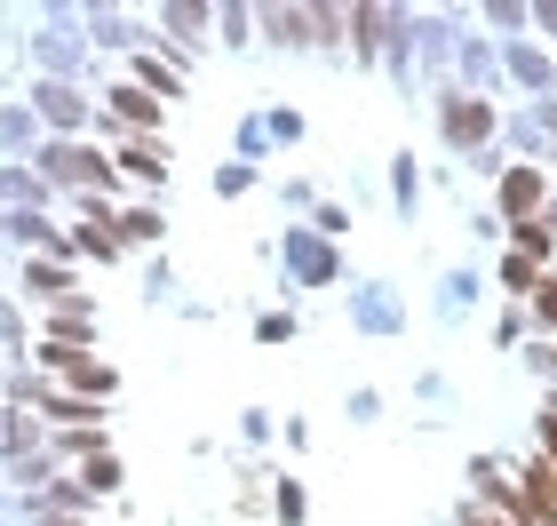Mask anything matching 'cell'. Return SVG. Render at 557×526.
Returning <instances> with one entry per match:
<instances>
[{
	"label": "cell",
	"mask_w": 557,
	"mask_h": 526,
	"mask_svg": "<svg viewBox=\"0 0 557 526\" xmlns=\"http://www.w3.org/2000/svg\"><path fill=\"white\" fill-rule=\"evenodd\" d=\"M48 175H64V184H104V160L96 152H81V144H48Z\"/></svg>",
	"instance_id": "obj_1"
},
{
	"label": "cell",
	"mask_w": 557,
	"mask_h": 526,
	"mask_svg": "<svg viewBox=\"0 0 557 526\" xmlns=\"http://www.w3.org/2000/svg\"><path fill=\"white\" fill-rule=\"evenodd\" d=\"M40 359H48V367H57V375H72V383H88V391H112V375H104V367H96V359H88V351H72V343H48V351H40Z\"/></svg>",
	"instance_id": "obj_2"
},
{
	"label": "cell",
	"mask_w": 557,
	"mask_h": 526,
	"mask_svg": "<svg viewBox=\"0 0 557 526\" xmlns=\"http://www.w3.org/2000/svg\"><path fill=\"white\" fill-rule=\"evenodd\" d=\"M486 129H494V112H486V105H462V96L446 105V136H454V144H478Z\"/></svg>",
	"instance_id": "obj_3"
},
{
	"label": "cell",
	"mask_w": 557,
	"mask_h": 526,
	"mask_svg": "<svg viewBox=\"0 0 557 526\" xmlns=\"http://www.w3.org/2000/svg\"><path fill=\"white\" fill-rule=\"evenodd\" d=\"M534 199H542V175L534 168H518L510 184H502V208H510V216H534Z\"/></svg>",
	"instance_id": "obj_4"
},
{
	"label": "cell",
	"mask_w": 557,
	"mask_h": 526,
	"mask_svg": "<svg viewBox=\"0 0 557 526\" xmlns=\"http://www.w3.org/2000/svg\"><path fill=\"white\" fill-rule=\"evenodd\" d=\"M40 112L57 120V129H72V120H81V96L72 88H40Z\"/></svg>",
	"instance_id": "obj_5"
},
{
	"label": "cell",
	"mask_w": 557,
	"mask_h": 526,
	"mask_svg": "<svg viewBox=\"0 0 557 526\" xmlns=\"http://www.w3.org/2000/svg\"><path fill=\"white\" fill-rule=\"evenodd\" d=\"M287 256H295L302 280H326V271H335V264H326V247H311V240H287Z\"/></svg>",
	"instance_id": "obj_6"
},
{
	"label": "cell",
	"mask_w": 557,
	"mask_h": 526,
	"mask_svg": "<svg viewBox=\"0 0 557 526\" xmlns=\"http://www.w3.org/2000/svg\"><path fill=\"white\" fill-rule=\"evenodd\" d=\"M120 160H128V175H151V184H160V168H168V152H160V144H128Z\"/></svg>",
	"instance_id": "obj_7"
},
{
	"label": "cell",
	"mask_w": 557,
	"mask_h": 526,
	"mask_svg": "<svg viewBox=\"0 0 557 526\" xmlns=\"http://www.w3.org/2000/svg\"><path fill=\"white\" fill-rule=\"evenodd\" d=\"M120 223V240H160V216H144V208H128V216H112Z\"/></svg>",
	"instance_id": "obj_8"
},
{
	"label": "cell",
	"mask_w": 557,
	"mask_h": 526,
	"mask_svg": "<svg viewBox=\"0 0 557 526\" xmlns=\"http://www.w3.org/2000/svg\"><path fill=\"white\" fill-rule=\"evenodd\" d=\"M24 288H40V295H64L72 280H64V271H57V264H33V271H24Z\"/></svg>",
	"instance_id": "obj_9"
},
{
	"label": "cell",
	"mask_w": 557,
	"mask_h": 526,
	"mask_svg": "<svg viewBox=\"0 0 557 526\" xmlns=\"http://www.w3.org/2000/svg\"><path fill=\"white\" fill-rule=\"evenodd\" d=\"M24 447H33V423L9 415V423H0V455H24Z\"/></svg>",
	"instance_id": "obj_10"
},
{
	"label": "cell",
	"mask_w": 557,
	"mask_h": 526,
	"mask_svg": "<svg viewBox=\"0 0 557 526\" xmlns=\"http://www.w3.org/2000/svg\"><path fill=\"white\" fill-rule=\"evenodd\" d=\"M112 96H120V112H128V120H151V96L144 88H112Z\"/></svg>",
	"instance_id": "obj_11"
},
{
	"label": "cell",
	"mask_w": 557,
	"mask_h": 526,
	"mask_svg": "<svg viewBox=\"0 0 557 526\" xmlns=\"http://www.w3.org/2000/svg\"><path fill=\"white\" fill-rule=\"evenodd\" d=\"M534 304H542V311L557 319V280H534Z\"/></svg>",
	"instance_id": "obj_12"
},
{
	"label": "cell",
	"mask_w": 557,
	"mask_h": 526,
	"mask_svg": "<svg viewBox=\"0 0 557 526\" xmlns=\"http://www.w3.org/2000/svg\"><path fill=\"white\" fill-rule=\"evenodd\" d=\"M0 335H9V343H16V335H24V328H16V319H9V304H0Z\"/></svg>",
	"instance_id": "obj_13"
},
{
	"label": "cell",
	"mask_w": 557,
	"mask_h": 526,
	"mask_svg": "<svg viewBox=\"0 0 557 526\" xmlns=\"http://www.w3.org/2000/svg\"><path fill=\"white\" fill-rule=\"evenodd\" d=\"M48 526H72V518H48Z\"/></svg>",
	"instance_id": "obj_14"
}]
</instances>
